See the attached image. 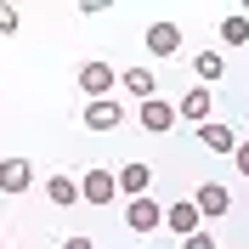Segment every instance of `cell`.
I'll use <instances>...</instances> for the list:
<instances>
[{
	"label": "cell",
	"mask_w": 249,
	"mask_h": 249,
	"mask_svg": "<svg viewBox=\"0 0 249 249\" xmlns=\"http://www.w3.org/2000/svg\"><path fill=\"white\" fill-rule=\"evenodd\" d=\"M176 113H181V119H198V124H210V91H187L181 102H176Z\"/></svg>",
	"instance_id": "13"
},
{
	"label": "cell",
	"mask_w": 249,
	"mask_h": 249,
	"mask_svg": "<svg viewBox=\"0 0 249 249\" xmlns=\"http://www.w3.org/2000/svg\"><path fill=\"white\" fill-rule=\"evenodd\" d=\"M221 40H227V46H244V40H249V17L244 12H227V17H221Z\"/></svg>",
	"instance_id": "16"
},
{
	"label": "cell",
	"mask_w": 249,
	"mask_h": 249,
	"mask_svg": "<svg viewBox=\"0 0 249 249\" xmlns=\"http://www.w3.org/2000/svg\"><path fill=\"white\" fill-rule=\"evenodd\" d=\"M142 40H147L153 57H176V51H181V29H176V23H147Z\"/></svg>",
	"instance_id": "5"
},
{
	"label": "cell",
	"mask_w": 249,
	"mask_h": 249,
	"mask_svg": "<svg viewBox=\"0 0 249 249\" xmlns=\"http://www.w3.org/2000/svg\"><path fill=\"white\" fill-rule=\"evenodd\" d=\"M232 159H238V170L249 176V142H238V153H232Z\"/></svg>",
	"instance_id": "19"
},
{
	"label": "cell",
	"mask_w": 249,
	"mask_h": 249,
	"mask_svg": "<svg viewBox=\"0 0 249 249\" xmlns=\"http://www.w3.org/2000/svg\"><path fill=\"white\" fill-rule=\"evenodd\" d=\"M34 170H29V159H0V193H29Z\"/></svg>",
	"instance_id": "8"
},
{
	"label": "cell",
	"mask_w": 249,
	"mask_h": 249,
	"mask_svg": "<svg viewBox=\"0 0 249 249\" xmlns=\"http://www.w3.org/2000/svg\"><path fill=\"white\" fill-rule=\"evenodd\" d=\"M193 204H198V215H210V221H215V215H227V204H232V193H227L221 181H204L198 193H193Z\"/></svg>",
	"instance_id": "6"
},
{
	"label": "cell",
	"mask_w": 249,
	"mask_h": 249,
	"mask_svg": "<svg viewBox=\"0 0 249 249\" xmlns=\"http://www.w3.org/2000/svg\"><path fill=\"white\" fill-rule=\"evenodd\" d=\"M0 249H6V244H0Z\"/></svg>",
	"instance_id": "21"
},
{
	"label": "cell",
	"mask_w": 249,
	"mask_h": 249,
	"mask_svg": "<svg viewBox=\"0 0 249 249\" xmlns=\"http://www.w3.org/2000/svg\"><path fill=\"white\" fill-rule=\"evenodd\" d=\"M136 119H142V130H153V136H159V130H170V124H176V108L164 102V96H147Z\"/></svg>",
	"instance_id": "7"
},
{
	"label": "cell",
	"mask_w": 249,
	"mask_h": 249,
	"mask_svg": "<svg viewBox=\"0 0 249 249\" xmlns=\"http://www.w3.org/2000/svg\"><path fill=\"white\" fill-rule=\"evenodd\" d=\"M46 198L68 210V204H79V181H74V176H51V181H46Z\"/></svg>",
	"instance_id": "14"
},
{
	"label": "cell",
	"mask_w": 249,
	"mask_h": 249,
	"mask_svg": "<svg viewBox=\"0 0 249 249\" xmlns=\"http://www.w3.org/2000/svg\"><path fill=\"white\" fill-rule=\"evenodd\" d=\"M79 198L85 204H113L119 198V176L113 170H85L79 176Z\"/></svg>",
	"instance_id": "2"
},
{
	"label": "cell",
	"mask_w": 249,
	"mask_h": 249,
	"mask_svg": "<svg viewBox=\"0 0 249 249\" xmlns=\"http://www.w3.org/2000/svg\"><path fill=\"white\" fill-rule=\"evenodd\" d=\"M124 91L136 96V102H147V96L159 91V79H153V68H124Z\"/></svg>",
	"instance_id": "12"
},
{
	"label": "cell",
	"mask_w": 249,
	"mask_h": 249,
	"mask_svg": "<svg viewBox=\"0 0 249 249\" xmlns=\"http://www.w3.org/2000/svg\"><path fill=\"white\" fill-rule=\"evenodd\" d=\"M113 85H119V74H113V68H108V62H102V57L79 62V91L91 96V102H102V96H108Z\"/></svg>",
	"instance_id": "1"
},
{
	"label": "cell",
	"mask_w": 249,
	"mask_h": 249,
	"mask_svg": "<svg viewBox=\"0 0 249 249\" xmlns=\"http://www.w3.org/2000/svg\"><path fill=\"white\" fill-rule=\"evenodd\" d=\"M164 221H170V232H181V238H193L198 232V204H170V210H164Z\"/></svg>",
	"instance_id": "10"
},
{
	"label": "cell",
	"mask_w": 249,
	"mask_h": 249,
	"mask_svg": "<svg viewBox=\"0 0 249 249\" xmlns=\"http://www.w3.org/2000/svg\"><path fill=\"white\" fill-rule=\"evenodd\" d=\"M159 221H164V210H159L153 198H130L124 204V227H130V232H153Z\"/></svg>",
	"instance_id": "4"
},
{
	"label": "cell",
	"mask_w": 249,
	"mask_h": 249,
	"mask_svg": "<svg viewBox=\"0 0 249 249\" xmlns=\"http://www.w3.org/2000/svg\"><path fill=\"white\" fill-rule=\"evenodd\" d=\"M62 249H96V244H91V238H68Z\"/></svg>",
	"instance_id": "20"
},
{
	"label": "cell",
	"mask_w": 249,
	"mask_h": 249,
	"mask_svg": "<svg viewBox=\"0 0 249 249\" xmlns=\"http://www.w3.org/2000/svg\"><path fill=\"white\" fill-rule=\"evenodd\" d=\"M119 187L130 193V198H147V187H153V170H147V164H124V170H119Z\"/></svg>",
	"instance_id": "11"
},
{
	"label": "cell",
	"mask_w": 249,
	"mask_h": 249,
	"mask_svg": "<svg viewBox=\"0 0 249 249\" xmlns=\"http://www.w3.org/2000/svg\"><path fill=\"white\" fill-rule=\"evenodd\" d=\"M193 68H198L204 85H215V79L227 74V57H221V51H198V57H193Z\"/></svg>",
	"instance_id": "15"
},
{
	"label": "cell",
	"mask_w": 249,
	"mask_h": 249,
	"mask_svg": "<svg viewBox=\"0 0 249 249\" xmlns=\"http://www.w3.org/2000/svg\"><path fill=\"white\" fill-rule=\"evenodd\" d=\"M12 29H17V6H6V0H0V40H6Z\"/></svg>",
	"instance_id": "17"
},
{
	"label": "cell",
	"mask_w": 249,
	"mask_h": 249,
	"mask_svg": "<svg viewBox=\"0 0 249 249\" xmlns=\"http://www.w3.org/2000/svg\"><path fill=\"white\" fill-rule=\"evenodd\" d=\"M181 249H215V238H210V232H193V238H181Z\"/></svg>",
	"instance_id": "18"
},
{
	"label": "cell",
	"mask_w": 249,
	"mask_h": 249,
	"mask_svg": "<svg viewBox=\"0 0 249 249\" xmlns=\"http://www.w3.org/2000/svg\"><path fill=\"white\" fill-rule=\"evenodd\" d=\"M198 142L210 147V153H238V136H232V124H221V119L198 124Z\"/></svg>",
	"instance_id": "9"
},
{
	"label": "cell",
	"mask_w": 249,
	"mask_h": 249,
	"mask_svg": "<svg viewBox=\"0 0 249 249\" xmlns=\"http://www.w3.org/2000/svg\"><path fill=\"white\" fill-rule=\"evenodd\" d=\"M124 124V108L113 102V96H102V102H85V130H119Z\"/></svg>",
	"instance_id": "3"
}]
</instances>
